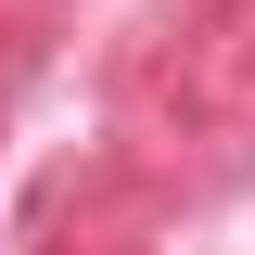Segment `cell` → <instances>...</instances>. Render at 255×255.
Instances as JSON below:
<instances>
[]
</instances>
